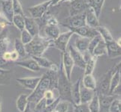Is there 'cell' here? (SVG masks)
Segmentation results:
<instances>
[{"label": "cell", "mask_w": 121, "mask_h": 112, "mask_svg": "<svg viewBox=\"0 0 121 112\" xmlns=\"http://www.w3.org/2000/svg\"><path fill=\"white\" fill-rule=\"evenodd\" d=\"M61 1H62V0H52V2L51 4V5H50V8H52L53 6L56 5L57 4H60Z\"/></svg>", "instance_id": "obj_46"}, {"label": "cell", "mask_w": 121, "mask_h": 112, "mask_svg": "<svg viewBox=\"0 0 121 112\" xmlns=\"http://www.w3.org/2000/svg\"><path fill=\"white\" fill-rule=\"evenodd\" d=\"M40 79H41V76L25 77V78H17V81L20 85H21L23 88H25L26 89L33 91L35 89L37 85H38Z\"/></svg>", "instance_id": "obj_12"}, {"label": "cell", "mask_w": 121, "mask_h": 112, "mask_svg": "<svg viewBox=\"0 0 121 112\" xmlns=\"http://www.w3.org/2000/svg\"><path fill=\"white\" fill-rule=\"evenodd\" d=\"M24 29L26 30L32 37L39 35V27L36 23V19L32 18L31 16L29 17L24 16Z\"/></svg>", "instance_id": "obj_14"}, {"label": "cell", "mask_w": 121, "mask_h": 112, "mask_svg": "<svg viewBox=\"0 0 121 112\" xmlns=\"http://www.w3.org/2000/svg\"><path fill=\"white\" fill-rule=\"evenodd\" d=\"M45 37L54 40L60 35V30L58 26H45L44 28Z\"/></svg>", "instance_id": "obj_24"}, {"label": "cell", "mask_w": 121, "mask_h": 112, "mask_svg": "<svg viewBox=\"0 0 121 112\" xmlns=\"http://www.w3.org/2000/svg\"><path fill=\"white\" fill-rule=\"evenodd\" d=\"M47 112H52V111H47Z\"/></svg>", "instance_id": "obj_51"}, {"label": "cell", "mask_w": 121, "mask_h": 112, "mask_svg": "<svg viewBox=\"0 0 121 112\" xmlns=\"http://www.w3.org/2000/svg\"><path fill=\"white\" fill-rule=\"evenodd\" d=\"M108 112H121V100L120 97L115 99L112 102Z\"/></svg>", "instance_id": "obj_40"}, {"label": "cell", "mask_w": 121, "mask_h": 112, "mask_svg": "<svg viewBox=\"0 0 121 112\" xmlns=\"http://www.w3.org/2000/svg\"><path fill=\"white\" fill-rule=\"evenodd\" d=\"M90 39L86 38V37H83L78 36L75 40L74 47H75V49L78 51H79L83 55V53L87 52L88 46L90 43Z\"/></svg>", "instance_id": "obj_21"}, {"label": "cell", "mask_w": 121, "mask_h": 112, "mask_svg": "<svg viewBox=\"0 0 121 112\" xmlns=\"http://www.w3.org/2000/svg\"><path fill=\"white\" fill-rule=\"evenodd\" d=\"M48 90L44 93L43 98L44 99L46 105H47L48 108L52 105L53 104H54V103L56 102V101H57L58 99H60V97H56L55 96V94H54V90Z\"/></svg>", "instance_id": "obj_30"}, {"label": "cell", "mask_w": 121, "mask_h": 112, "mask_svg": "<svg viewBox=\"0 0 121 112\" xmlns=\"http://www.w3.org/2000/svg\"><path fill=\"white\" fill-rule=\"evenodd\" d=\"M72 31L74 34H77L78 36L86 37V38H89V39H92L95 36L99 35V33L97 32L95 28L89 27V26H87L86 25L84 26L75 28V29L72 30Z\"/></svg>", "instance_id": "obj_15"}, {"label": "cell", "mask_w": 121, "mask_h": 112, "mask_svg": "<svg viewBox=\"0 0 121 112\" xmlns=\"http://www.w3.org/2000/svg\"><path fill=\"white\" fill-rule=\"evenodd\" d=\"M10 25H12V23L8 21L3 14L0 13V27L5 28L6 26H10Z\"/></svg>", "instance_id": "obj_44"}, {"label": "cell", "mask_w": 121, "mask_h": 112, "mask_svg": "<svg viewBox=\"0 0 121 112\" xmlns=\"http://www.w3.org/2000/svg\"><path fill=\"white\" fill-rule=\"evenodd\" d=\"M99 101L100 105V112H108L109 108L115 99L119 98V96L114 94H99Z\"/></svg>", "instance_id": "obj_10"}, {"label": "cell", "mask_w": 121, "mask_h": 112, "mask_svg": "<svg viewBox=\"0 0 121 112\" xmlns=\"http://www.w3.org/2000/svg\"><path fill=\"white\" fill-rule=\"evenodd\" d=\"M73 35L74 33L70 30L66 32L62 33L57 37L56 39L53 40V46H54L56 49H60L62 52H64L67 49L69 42Z\"/></svg>", "instance_id": "obj_6"}, {"label": "cell", "mask_w": 121, "mask_h": 112, "mask_svg": "<svg viewBox=\"0 0 121 112\" xmlns=\"http://www.w3.org/2000/svg\"><path fill=\"white\" fill-rule=\"evenodd\" d=\"M29 104L28 95L26 93H21L17 99L16 106L20 112H23Z\"/></svg>", "instance_id": "obj_29"}, {"label": "cell", "mask_w": 121, "mask_h": 112, "mask_svg": "<svg viewBox=\"0 0 121 112\" xmlns=\"http://www.w3.org/2000/svg\"><path fill=\"white\" fill-rule=\"evenodd\" d=\"M16 64L19 67H23L25 69H27L29 70H31L32 72H39L41 70V67L37 64V62L33 58H29L23 61H17Z\"/></svg>", "instance_id": "obj_19"}, {"label": "cell", "mask_w": 121, "mask_h": 112, "mask_svg": "<svg viewBox=\"0 0 121 112\" xmlns=\"http://www.w3.org/2000/svg\"><path fill=\"white\" fill-rule=\"evenodd\" d=\"M9 45L10 38L7 34V31L5 29L0 33V58H2L3 54L7 52Z\"/></svg>", "instance_id": "obj_23"}, {"label": "cell", "mask_w": 121, "mask_h": 112, "mask_svg": "<svg viewBox=\"0 0 121 112\" xmlns=\"http://www.w3.org/2000/svg\"><path fill=\"white\" fill-rule=\"evenodd\" d=\"M97 32L99 33V35L101 36L102 39L105 41V43L111 42V41L114 40V37L112 36L111 33L108 28L105 26H99L97 28H95Z\"/></svg>", "instance_id": "obj_26"}, {"label": "cell", "mask_w": 121, "mask_h": 112, "mask_svg": "<svg viewBox=\"0 0 121 112\" xmlns=\"http://www.w3.org/2000/svg\"><path fill=\"white\" fill-rule=\"evenodd\" d=\"M96 59L97 58H95L92 55L87 59H86V64L84 67V75H93V73L95 67V64H96Z\"/></svg>", "instance_id": "obj_27"}, {"label": "cell", "mask_w": 121, "mask_h": 112, "mask_svg": "<svg viewBox=\"0 0 121 112\" xmlns=\"http://www.w3.org/2000/svg\"><path fill=\"white\" fill-rule=\"evenodd\" d=\"M11 71L9 70H4L0 68V85H5L8 82L11 78Z\"/></svg>", "instance_id": "obj_38"}, {"label": "cell", "mask_w": 121, "mask_h": 112, "mask_svg": "<svg viewBox=\"0 0 121 112\" xmlns=\"http://www.w3.org/2000/svg\"><path fill=\"white\" fill-rule=\"evenodd\" d=\"M0 112H2V97L0 95Z\"/></svg>", "instance_id": "obj_49"}, {"label": "cell", "mask_w": 121, "mask_h": 112, "mask_svg": "<svg viewBox=\"0 0 121 112\" xmlns=\"http://www.w3.org/2000/svg\"><path fill=\"white\" fill-rule=\"evenodd\" d=\"M104 55H107V47H106L105 42L103 40H102L98 43L96 47L94 49L92 56H93L95 58H98Z\"/></svg>", "instance_id": "obj_31"}, {"label": "cell", "mask_w": 121, "mask_h": 112, "mask_svg": "<svg viewBox=\"0 0 121 112\" xmlns=\"http://www.w3.org/2000/svg\"><path fill=\"white\" fill-rule=\"evenodd\" d=\"M107 47V55L111 58L119 57L121 55V47L120 45L116 40L105 43Z\"/></svg>", "instance_id": "obj_17"}, {"label": "cell", "mask_w": 121, "mask_h": 112, "mask_svg": "<svg viewBox=\"0 0 121 112\" xmlns=\"http://www.w3.org/2000/svg\"><path fill=\"white\" fill-rule=\"evenodd\" d=\"M73 112H90L88 104L80 103L78 105H73Z\"/></svg>", "instance_id": "obj_43"}, {"label": "cell", "mask_w": 121, "mask_h": 112, "mask_svg": "<svg viewBox=\"0 0 121 112\" xmlns=\"http://www.w3.org/2000/svg\"><path fill=\"white\" fill-rule=\"evenodd\" d=\"M90 112H100V105L98 93H95L91 101L88 103Z\"/></svg>", "instance_id": "obj_34"}, {"label": "cell", "mask_w": 121, "mask_h": 112, "mask_svg": "<svg viewBox=\"0 0 121 112\" xmlns=\"http://www.w3.org/2000/svg\"><path fill=\"white\" fill-rule=\"evenodd\" d=\"M90 8L88 0H74L71 2L69 16H74L85 12Z\"/></svg>", "instance_id": "obj_8"}, {"label": "cell", "mask_w": 121, "mask_h": 112, "mask_svg": "<svg viewBox=\"0 0 121 112\" xmlns=\"http://www.w3.org/2000/svg\"><path fill=\"white\" fill-rule=\"evenodd\" d=\"M61 62L66 77H67V78L69 81H71L72 80V70L74 67V64L72 59V58L70 56V54L68 51V49H66L64 52H62Z\"/></svg>", "instance_id": "obj_7"}, {"label": "cell", "mask_w": 121, "mask_h": 112, "mask_svg": "<svg viewBox=\"0 0 121 112\" xmlns=\"http://www.w3.org/2000/svg\"><path fill=\"white\" fill-rule=\"evenodd\" d=\"M115 69V66L108 71V73L104 76L102 80L100 82L99 87V94H109V88H110V81L114 71Z\"/></svg>", "instance_id": "obj_11"}, {"label": "cell", "mask_w": 121, "mask_h": 112, "mask_svg": "<svg viewBox=\"0 0 121 112\" xmlns=\"http://www.w3.org/2000/svg\"><path fill=\"white\" fill-rule=\"evenodd\" d=\"M81 82V78H79L74 84L72 85L71 95H72V100L73 105H78L81 103V96H80Z\"/></svg>", "instance_id": "obj_20"}, {"label": "cell", "mask_w": 121, "mask_h": 112, "mask_svg": "<svg viewBox=\"0 0 121 112\" xmlns=\"http://www.w3.org/2000/svg\"><path fill=\"white\" fill-rule=\"evenodd\" d=\"M86 25L87 26L95 28L99 26V17L95 14V11L93 8H89L86 11V17H85Z\"/></svg>", "instance_id": "obj_16"}, {"label": "cell", "mask_w": 121, "mask_h": 112, "mask_svg": "<svg viewBox=\"0 0 121 112\" xmlns=\"http://www.w3.org/2000/svg\"><path fill=\"white\" fill-rule=\"evenodd\" d=\"M105 2V0H88L90 8H93L99 18L102 13V10Z\"/></svg>", "instance_id": "obj_28"}, {"label": "cell", "mask_w": 121, "mask_h": 112, "mask_svg": "<svg viewBox=\"0 0 121 112\" xmlns=\"http://www.w3.org/2000/svg\"><path fill=\"white\" fill-rule=\"evenodd\" d=\"M31 58L37 62V64H39L41 68H46L49 70L51 68V65L53 64L52 61L43 56H31Z\"/></svg>", "instance_id": "obj_33"}, {"label": "cell", "mask_w": 121, "mask_h": 112, "mask_svg": "<svg viewBox=\"0 0 121 112\" xmlns=\"http://www.w3.org/2000/svg\"><path fill=\"white\" fill-rule=\"evenodd\" d=\"M68 51L70 54V56L74 64V66L80 67L81 69H84L86 61L84 58V56L82 53H81L79 51H78L75 49V47L72 45H70L68 49Z\"/></svg>", "instance_id": "obj_9"}, {"label": "cell", "mask_w": 121, "mask_h": 112, "mask_svg": "<svg viewBox=\"0 0 121 112\" xmlns=\"http://www.w3.org/2000/svg\"><path fill=\"white\" fill-rule=\"evenodd\" d=\"M95 90H92L88 88H86L81 85V88H80V96H81V103H88L91 101V99L95 95Z\"/></svg>", "instance_id": "obj_22"}, {"label": "cell", "mask_w": 121, "mask_h": 112, "mask_svg": "<svg viewBox=\"0 0 121 112\" xmlns=\"http://www.w3.org/2000/svg\"><path fill=\"white\" fill-rule=\"evenodd\" d=\"M86 11L82 14L74 15L72 16H69L68 18L62 20L61 24L63 26L68 28L70 31H72L78 28L86 26Z\"/></svg>", "instance_id": "obj_4"}, {"label": "cell", "mask_w": 121, "mask_h": 112, "mask_svg": "<svg viewBox=\"0 0 121 112\" xmlns=\"http://www.w3.org/2000/svg\"><path fill=\"white\" fill-rule=\"evenodd\" d=\"M53 40L38 35L33 37L28 44L25 45V49L26 53L30 56H42L44 52L53 46Z\"/></svg>", "instance_id": "obj_2"}, {"label": "cell", "mask_w": 121, "mask_h": 112, "mask_svg": "<svg viewBox=\"0 0 121 112\" xmlns=\"http://www.w3.org/2000/svg\"><path fill=\"white\" fill-rule=\"evenodd\" d=\"M19 58L20 57L18 55V54L17 53V52H15L14 50L11 52V61H17Z\"/></svg>", "instance_id": "obj_45"}, {"label": "cell", "mask_w": 121, "mask_h": 112, "mask_svg": "<svg viewBox=\"0 0 121 112\" xmlns=\"http://www.w3.org/2000/svg\"><path fill=\"white\" fill-rule=\"evenodd\" d=\"M12 6L14 15H24L23 9L19 0H12Z\"/></svg>", "instance_id": "obj_39"}, {"label": "cell", "mask_w": 121, "mask_h": 112, "mask_svg": "<svg viewBox=\"0 0 121 112\" xmlns=\"http://www.w3.org/2000/svg\"><path fill=\"white\" fill-rule=\"evenodd\" d=\"M14 51L17 52L20 58L26 57L27 53L26 52V49H25V45L21 42L20 38H16L14 40Z\"/></svg>", "instance_id": "obj_32"}, {"label": "cell", "mask_w": 121, "mask_h": 112, "mask_svg": "<svg viewBox=\"0 0 121 112\" xmlns=\"http://www.w3.org/2000/svg\"><path fill=\"white\" fill-rule=\"evenodd\" d=\"M23 112H34V111H33V110L32 109V108H31V106H30V104L29 103L28 105H27V107L26 108V109H25Z\"/></svg>", "instance_id": "obj_47"}, {"label": "cell", "mask_w": 121, "mask_h": 112, "mask_svg": "<svg viewBox=\"0 0 121 112\" xmlns=\"http://www.w3.org/2000/svg\"><path fill=\"white\" fill-rule=\"evenodd\" d=\"M81 85L90 90L95 91L96 90V80L93 75H83Z\"/></svg>", "instance_id": "obj_25"}, {"label": "cell", "mask_w": 121, "mask_h": 112, "mask_svg": "<svg viewBox=\"0 0 121 112\" xmlns=\"http://www.w3.org/2000/svg\"><path fill=\"white\" fill-rule=\"evenodd\" d=\"M120 78H121V71H120V61L115 66L114 71L112 74V76L110 81L109 94H113L116 88L120 85Z\"/></svg>", "instance_id": "obj_13"}, {"label": "cell", "mask_w": 121, "mask_h": 112, "mask_svg": "<svg viewBox=\"0 0 121 112\" xmlns=\"http://www.w3.org/2000/svg\"><path fill=\"white\" fill-rule=\"evenodd\" d=\"M72 1H74V0H62V1L60 2V3H62V2H72Z\"/></svg>", "instance_id": "obj_50"}, {"label": "cell", "mask_w": 121, "mask_h": 112, "mask_svg": "<svg viewBox=\"0 0 121 112\" xmlns=\"http://www.w3.org/2000/svg\"><path fill=\"white\" fill-rule=\"evenodd\" d=\"M102 40V37H101V36H100L99 35L95 36L92 39H90V43H89V46H88V49H87V52H88V53L90 54V55H93V52L94 49L96 47V46L98 45V43Z\"/></svg>", "instance_id": "obj_37"}, {"label": "cell", "mask_w": 121, "mask_h": 112, "mask_svg": "<svg viewBox=\"0 0 121 112\" xmlns=\"http://www.w3.org/2000/svg\"><path fill=\"white\" fill-rule=\"evenodd\" d=\"M70 103L66 101L60 100L56 103L52 112H68Z\"/></svg>", "instance_id": "obj_36"}, {"label": "cell", "mask_w": 121, "mask_h": 112, "mask_svg": "<svg viewBox=\"0 0 121 112\" xmlns=\"http://www.w3.org/2000/svg\"><path fill=\"white\" fill-rule=\"evenodd\" d=\"M52 2V0H48L47 2L39 4V5L32 6L28 8L31 14V17L35 19H41L46 14L48 10L50 8V5Z\"/></svg>", "instance_id": "obj_5"}, {"label": "cell", "mask_w": 121, "mask_h": 112, "mask_svg": "<svg viewBox=\"0 0 121 112\" xmlns=\"http://www.w3.org/2000/svg\"><path fill=\"white\" fill-rule=\"evenodd\" d=\"M20 32H21V35H20V40H21V42L24 45L28 44L32 40L33 37L26 30H25V29H23L22 31H20Z\"/></svg>", "instance_id": "obj_42"}, {"label": "cell", "mask_w": 121, "mask_h": 112, "mask_svg": "<svg viewBox=\"0 0 121 112\" xmlns=\"http://www.w3.org/2000/svg\"><path fill=\"white\" fill-rule=\"evenodd\" d=\"M57 91L59 93V97L60 100L66 101L69 103H72V95H71V90H72V83L66 77L62 64L59 67V71L57 73Z\"/></svg>", "instance_id": "obj_3"}, {"label": "cell", "mask_w": 121, "mask_h": 112, "mask_svg": "<svg viewBox=\"0 0 121 112\" xmlns=\"http://www.w3.org/2000/svg\"><path fill=\"white\" fill-rule=\"evenodd\" d=\"M1 5L4 16L8 21L12 23V19L14 15L12 6V0H1Z\"/></svg>", "instance_id": "obj_18"}, {"label": "cell", "mask_w": 121, "mask_h": 112, "mask_svg": "<svg viewBox=\"0 0 121 112\" xmlns=\"http://www.w3.org/2000/svg\"><path fill=\"white\" fill-rule=\"evenodd\" d=\"M7 64V62H6V61H5L4 60H2V58H0V68H1L2 66L5 65V64Z\"/></svg>", "instance_id": "obj_48"}, {"label": "cell", "mask_w": 121, "mask_h": 112, "mask_svg": "<svg viewBox=\"0 0 121 112\" xmlns=\"http://www.w3.org/2000/svg\"><path fill=\"white\" fill-rule=\"evenodd\" d=\"M24 15H14L12 24L14 25L19 31H22L24 29Z\"/></svg>", "instance_id": "obj_35"}, {"label": "cell", "mask_w": 121, "mask_h": 112, "mask_svg": "<svg viewBox=\"0 0 121 112\" xmlns=\"http://www.w3.org/2000/svg\"><path fill=\"white\" fill-rule=\"evenodd\" d=\"M57 73L48 70L41 76V79L35 89L28 95L29 103L36 104L44 97V93L48 90H55L57 88ZM57 90V89H56Z\"/></svg>", "instance_id": "obj_1"}, {"label": "cell", "mask_w": 121, "mask_h": 112, "mask_svg": "<svg viewBox=\"0 0 121 112\" xmlns=\"http://www.w3.org/2000/svg\"><path fill=\"white\" fill-rule=\"evenodd\" d=\"M33 111L34 112H47L48 111V107L46 105V102L44 98H42L39 102L36 103L35 107L34 110H33Z\"/></svg>", "instance_id": "obj_41"}]
</instances>
